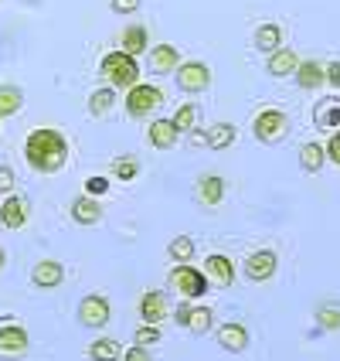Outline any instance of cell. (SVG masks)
<instances>
[{
  "mask_svg": "<svg viewBox=\"0 0 340 361\" xmlns=\"http://www.w3.org/2000/svg\"><path fill=\"white\" fill-rule=\"evenodd\" d=\"M24 157L38 174H58L68 164V140L55 126H38L24 140Z\"/></svg>",
  "mask_w": 340,
  "mask_h": 361,
  "instance_id": "6da1fadb",
  "label": "cell"
},
{
  "mask_svg": "<svg viewBox=\"0 0 340 361\" xmlns=\"http://www.w3.org/2000/svg\"><path fill=\"white\" fill-rule=\"evenodd\" d=\"M99 75L109 82L113 89H133V85L140 82V61L116 48V51H109V55L99 61Z\"/></svg>",
  "mask_w": 340,
  "mask_h": 361,
  "instance_id": "7a4b0ae2",
  "label": "cell"
},
{
  "mask_svg": "<svg viewBox=\"0 0 340 361\" xmlns=\"http://www.w3.org/2000/svg\"><path fill=\"white\" fill-rule=\"evenodd\" d=\"M170 286L177 290L184 300L198 303L201 297L208 293L211 280H208V273H204V269H198V266H191V262H177V266L170 269Z\"/></svg>",
  "mask_w": 340,
  "mask_h": 361,
  "instance_id": "3957f363",
  "label": "cell"
},
{
  "mask_svg": "<svg viewBox=\"0 0 340 361\" xmlns=\"http://www.w3.org/2000/svg\"><path fill=\"white\" fill-rule=\"evenodd\" d=\"M163 102V89L157 85H150V82H137L133 89H126V116L130 120H146V116H153L157 113V106Z\"/></svg>",
  "mask_w": 340,
  "mask_h": 361,
  "instance_id": "277c9868",
  "label": "cell"
},
{
  "mask_svg": "<svg viewBox=\"0 0 340 361\" xmlns=\"http://www.w3.org/2000/svg\"><path fill=\"white\" fill-rule=\"evenodd\" d=\"M252 133H256V140L259 143H282L289 137V116L282 113V109H262L259 116L252 120Z\"/></svg>",
  "mask_w": 340,
  "mask_h": 361,
  "instance_id": "5b68a950",
  "label": "cell"
},
{
  "mask_svg": "<svg viewBox=\"0 0 340 361\" xmlns=\"http://www.w3.org/2000/svg\"><path fill=\"white\" fill-rule=\"evenodd\" d=\"M241 273H245L248 283H269L279 273V256H276L272 249H256V252H248Z\"/></svg>",
  "mask_w": 340,
  "mask_h": 361,
  "instance_id": "8992f818",
  "label": "cell"
},
{
  "mask_svg": "<svg viewBox=\"0 0 340 361\" xmlns=\"http://www.w3.org/2000/svg\"><path fill=\"white\" fill-rule=\"evenodd\" d=\"M174 79H177L180 92L198 96V92H204V89L211 85V68H208L204 61H180V68L174 72Z\"/></svg>",
  "mask_w": 340,
  "mask_h": 361,
  "instance_id": "52a82bcc",
  "label": "cell"
},
{
  "mask_svg": "<svg viewBox=\"0 0 340 361\" xmlns=\"http://www.w3.org/2000/svg\"><path fill=\"white\" fill-rule=\"evenodd\" d=\"M109 317H113V307H109L106 297H99V293L82 297V303H79V324L82 327H106Z\"/></svg>",
  "mask_w": 340,
  "mask_h": 361,
  "instance_id": "ba28073f",
  "label": "cell"
},
{
  "mask_svg": "<svg viewBox=\"0 0 340 361\" xmlns=\"http://www.w3.org/2000/svg\"><path fill=\"white\" fill-rule=\"evenodd\" d=\"M140 317H143V324H157V327L170 317V303H167V293H163V290H146V293H143Z\"/></svg>",
  "mask_w": 340,
  "mask_h": 361,
  "instance_id": "9c48e42d",
  "label": "cell"
},
{
  "mask_svg": "<svg viewBox=\"0 0 340 361\" xmlns=\"http://www.w3.org/2000/svg\"><path fill=\"white\" fill-rule=\"evenodd\" d=\"M146 140H150L153 150H174L177 140H180V130L174 126L170 116H163V120H153L150 126H146Z\"/></svg>",
  "mask_w": 340,
  "mask_h": 361,
  "instance_id": "30bf717a",
  "label": "cell"
},
{
  "mask_svg": "<svg viewBox=\"0 0 340 361\" xmlns=\"http://www.w3.org/2000/svg\"><path fill=\"white\" fill-rule=\"evenodd\" d=\"M27 348H31V338L24 327H18V324L0 327V358H20Z\"/></svg>",
  "mask_w": 340,
  "mask_h": 361,
  "instance_id": "8fae6325",
  "label": "cell"
},
{
  "mask_svg": "<svg viewBox=\"0 0 340 361\" xmlns=\"http://www.w3.org/2000/svg\"><path fill=\"white\" fill-rule=\"evenodd\" d=\"M296 85H300L303 92H317V89H323L327 85V65H320L317 59H306L300 61V68H296Z\"/></svg>",
  "mask_w": 340,
  "mask_h": 361,
  "instance_id": "7c38bea8",
  "label": "cell"
},
{
  "mask_svg": "<svg viewBox=\"0 0 340 361\" xmlns=\"http://www.w3.org/2000/svg\"><path fill=\"white\" fill-rule=\"evenodd\" d=\"M61 280H65V266L58 259H41L31 269V283L38 290H55V286H61Z\"/></svg>",
  "mask_w": 340,
  "mask_h": 361,
  "instance_id": "4fadbf2b",
  "label": "cell"
},
{
  "mask_svg": "<svg viewBox=\"0 0 340 361\" xmlns=\"http://www.w3.org/2000/svg\"><path fill=\"white\" fill-rule=\"evenodd\" d=\"M296 68H300V59H296L293 48H279V51H272L269 61H265V72H269L272 79H289V75H296Z\"/></svg>",
  "mask_w": 340,
  "mask_h": 361,
  "instance_id": "5bb4252c",
  "label": "cell"
},
{
  "mask_svg": "<svg viewBox=\"0 0 340 361\" xmlns=\"http://www.w3.org/2000/svg\"><path fill=\"white\" fill-rule=\"evenodd\" d=\"M27 201L18 198V195H7V201L0 204V225L4 228H24L27 225Z\"/></svg>",
  "mask_w": 340,
  "mask_h": 361,
  "instance_id": "9a60e30c",
  "label": "cell"
},
{
  "mask_svg": "<svg viewBox=\"0 0 340 361\" xmlns=\"http://www.w3.org/2000/svg\"><path fill=\"white\" fill-rule=\"evenodd\" d=\"M313 126L317 130H340V99L330 96V99H317L313 106Z\"/></svg>",
  "mask_w": 340,
  "mask_h": 361,
  "instance_id": "2e32d148",
  "label": "cell"
},
{
  "mask_svg": "<svg viewBox=\"0 0 340 361\" xmlns=\"http://www.w3.org/2000/svg\"><path fill=\"white\" fill-rule=\"evenodd\" d=\"M204 273H208V280H215L218 286H232L235 283V262L228 256H221V252H211L204 259Z\"/></svg>",
  "mask_w": 340,
  "mask_h": 361,
  "instance_id": "e0dca14e",
  "label": "cell"
},
{
  "mask_svg": "<svg viewBox=\"0 0 340 361\" xmlns=\"http://www.w3.org/2000/svg\"><path fill=\"white\" fill-rule=\"evenodd\" d=\"M150 68H153L157 75H170V72H177L180 68L177 44H157V48L150 51Z\"/></svg>",
  "mask_w": 340,
  "mask_h": 361,
  "instance_id": "ac0fdd59",
  "label": "cell"
},
{
  "mask_svg": "<svg viewBox=\"0 0 340 361\" xmlns=\"http://www.w3.org/2000/svg\"><path fill=\"white\" fill-rule=\"evenodd\" d=\"M218 344L225 348V351H232V355H239V351H245L248 348V327L245 324H221L218 327Z\"/></svg>",
  "mask_w": 340,
  "mask_h": 361,
  "instance_id": "d6986e66",
  "label": "cell"
},
{
  "mask_svg": "<svg viewBox=\"0 0 340 361\" xmlns=\"http://www.w3.org/2000/svg\"><path fill=\"white\" fill-rule=\"evenodd\" d=\"M198 201L204 204V208H218L221 201H225V178H218V174H204V178L198 180Z\"/></svg>",
  "mask_w": 340,
  "mask_h": 361,
  "instance_id": "ffe728a7",
  "label": "cell"
},
{
  "mask_svg": "<svg viewBox=\"0 0 340 361\" xmlns=\"http://www.w3.org/2000/svg\"><path fill=\"white\" fill-rule=\"evenodd\" d=\"M146 44H150V31L143 24H130L120 35V51L133 55V59H140L143 51H146Z\"/></svg>",
  "mask_w": 340,
  "mask_h": 361,
  "instance_id": "44dd1931",
  "label": "cell"
},
{
  "mask_svg": "<svg viewBox=\"0 0 340 361\" xmlns=\"http://www.w3.org/2000/svg\"><path fill=\"white\" fill-rule=\"evenodd\" d=\"M72 219L79 221V225H99L102 204L92 198V195H79V198L72 201Z\"/></svg>",
  "mask_w": 340,
  "mask_h": 361,
  "instance_id": "7402d4cb",
  "label": "cell"
},
{
  "mask_svg": "<svg viewBox=\"0 0 340 361\" xmlns=\"http://www.w3.org/2000/svg\"><path fill=\"white\" fill-rule=\"evenodd\" d=\"M252 44H256L259 51H265V55L279 51V48H282V27H279V24H259V27H256V38H252Z\"/></svg>",
  "mask_w": 340,
  "mask_h": 361,
  "instance_id": "603a6c76",
  "label": "cell"
},
{
  "mask_svg": "<svg viewBox=\"0 0 340 361\" xmlns=\"http://www.w3.org/2000/svg\"><path fill=\"white\" fill-rule=\"evenodd\" d=\"M323 164H327V147L317 140H310V143H303L300 147V167L306 171V174H317Z\"/></svg>",
  "mask_w": 340,
  "mask_h": 361,
  "instance_id": "cb8c5ba5",
  "label": "cell"
},
{
  "mask_svg": "<svg viewBox=\"0 0 340 361\" xmlns=\"http://www.w3.org/2000/svg\"><path fill=\"white\" fill-rule=\"evenodd\" d=\"M89 358L92 361H116L122 358V344L116 338H99V341L89 344Z\"/></svg>",
  "mask_w": 340,
  "mask_h": 361,
  "instance_id": "d4e9b609",
  "label": "cell"
},
{
  "mask_svg": "<svg viewBox=\"0 0 340 361\" xmlns=\"http://www.w3.org/2000/svg\"><path fill=\"white\" fill-rule=\"evenodd\" d=\"M235 137H239V130H235L232 123H215V126L208 130V147H211V150H228V147L235 143Z\"/></svg>",
  "mask_w": 340,
  "mask_h": 361,
  "instance_id": "484cf974",
  "label": "cell"
},
{
  "mask_svg": "<svg viewBox=\"0 0 340 361\" xmlns=\"http://www.w3.org/2000/svg\"><path fill=\"white\" fill-rule=\"evenodd\" d=\"M113 106H116V89H113V85H102V89H96V92L89 96V113H92V116H106Z\"/></svg>",
  "mask_w": 340,
  "mask_h": 361,
  "instance_id": "4316f807",
  "label": "cell"
},
{
  "mask_svg": "<svg viewBox=\"0 0 340 361\" xmlns=\"http://www.w3.org/2000/svg\"><path fill=\"white\" fill-rule=\"evenodd\" d=\"M194 252H198V245L191 235H177V239H170L167 245V256L174 262H194Z\"/></svg>",
  "mask_w": 340,
  "mask_h": 361,
  "instance_id": "83f0119b",
  "label": "cell"
},
{
  "mask_svg": "<svg viewBox=\"0 0 340 361\" xmlns=\"http://www.w3.org/2000/svg\"><path fill=\"white\" fill-rule=\"evenodd\" d=\"M211 324H215V310H211V307H198V303H194L191 321H187V331H194V334H208V331H211Z\"/></svg>",
  "mask_w": 340,
  "mask_h": 361,
  "instance_id": "f1b7e54d",
  "label": "cell"
},
{
  "mask_svg": "<svg viewBox=\"0 0 340 361\" xmlns=\"http://www.w3.org/2000/svg\"><path fill=\"white\" fill-rule=\"evenodd\" d=\"M20 102H24V92H20L18 85H0V116L18 113Z\"/></svg>",
  "mask_w": 340,
  "mask_h": 361,
  "instance_id": "f546056e",
  "label": "cell"
},
{
  "mask_svg": "<svg viewBox=\"0 0 340 361\" xmlns=\"http://www.w3.org/2000/svg\"><path fill=\"white\" fill-rule=\"evenodd\" d=\"M170 120H174V126H177L180 133H191V130L198 126V106H194V102H184Z\"/></svg>",
  "mask_w": 340,
  "mask_h": 361,
  "instance_id": "4dcf8cb0",
  "label": "cell"
},
{
  "mask_svg": "<svg viewBox=\"0 0 340 361\" xmlns=\"http://www.w3.org/2000/svg\"><path fill=\"white\" fill-rule=\"evenodd\" d=\"M140 174V161L137 157H116L113 161V178L116 180H137Z\"/></svg>",
  "mask_w": 340,
  "mask_h": 361,
  "instance_id": "1f68e13d",
  "label": "cell"
},
{
  "mask_svg": "<svg viewBox=\"0 0 340 361\" xmlns=\"http://www.w3.org/2000/svg\"><path fill=\"white\" fill-rule=\"evenodd\" d=\"M317 324H320V331H340V307L323 303L317 310Z\"/></svg>",
  "mask_w": 340,
  "mask_h": 361,
  "instance_id": "d6a6232c",
  "label": "cell"
},
{
  "mask_svg": "<svg viewBox=\"0 0 340 361\" xmlns=\"http://www.w3.org/2000/svg\"><path fill=\"white\" fill-rule=\"evenodd\" d=\"M133 341L143 344V348H146V344H157L160 341V327H157V324H140L137 334H133Z\"/></svg>",
  "mask_w": 340,
  "mask_h": 361,
  "instance_id": "836d02e7",
  "label": "cell"
},
{
  "mask_svg": "<svg viewBox=\"0 0 340 361\" xmlns=\"http://www.w3.org/2000/svg\"><path fill=\"white\" fill-rule=\"evenodd\" d=\"M109 191V178H102V174H96V178L85 180V195H92V198H99V195H106Z\"/></svg>",
  "mask_w": 340,
  "mask_h": 361,
  "instance_id": "e575fe53",
  "label": "cell"
},
{
  "mask_svg": "<svg viewBox=\"0 0 340 361\" xmlns=\"http://www.w3.org/2000/svg\"><path fill=\"white\" fill-rule=\"evenodd\" d=\"M323 147H327V161L340 167V130H334V133H330V140L323 143Z\"/></svg>",
  "mask_w": 340,
  "mask_h": 361,
  "instance_id": "d590c367",
  "label": "cell"
},
{
  "mask_svg": "<svg viewBox=\"0 0 340 361\" xmlns=\"http://www.w3.org/2000/svg\"><path fill=\"white\" fill-rule=\"evenodd\" d=\"M191 310H194V300L177 303V310H174V324H180V327H187V321H191Z\"/></svg>",
  "mask_w": 340,
  "mask_h": 361,
  "instance_id": "8d00e7d4",
  "label": "cell"
},
{
  "mask_svg": "<svg viewBox=\"0 0 340 361\" xmlns=\"http://www.w3.org/2000/svg\"><path fill=\"white\" fill-rule=\"evenodd\" d=\"M122 361H153V358H150V351L143 344H133V348L122 351Z\"/></svg>",
  "mask_w": 340,
  "mask_h": 361,
  "instance_id": "74e56055",
  "label": "cell"
},
{
  "mask_svg": "<svg viewBox=\"0 0 340 361\" xmlns=\"http://www.w3.org/2000/svg\"><path fill=\"white\" fill-rule=\"evenodd\" d=\"M11 191H14V171L0 164V195H11Z\"/></svg>",
  "mask_w": 340,
  "mask_h": 361,
  "instance_id": "f35d334b",
  "label": "cell"
},
{
  "mask_svg": "<svg viewBox=\"0 0 340 361\" xmlns=\"http://www.w3.org/2000/svg\"><path fill=\"white\" fill-rule=\"evenodd\" d=\"M327 85H330L334 92H340V59L327 65Z\"/></svg>",
  "mask_w": 340,
  "mask_h": 361,
  "instance_id": "ab89813d",
  "label": "cell"
},
{
  "mask_svg": "<svg viewBox=\"0 0 340 361\" xmlns=\"http://www.w3.org/2000/svg\"><path fill=\"white\" fill-rule=\"evenodd\" d=\"M140 7V0H113V11L116 14H133Z\"/></svg>",
  "mask_w": 340,
  "mask_h": 361,
  "instance_id": "60d3db41",
  "label": "cell"
},
{
  "mask_svg": "<svg viewBox=\"0 0 340 361\" xmlns=\"http://www.w3.org/2000/svg\"><path fill=\"white\" fill-rule=\"evenodd\" d=\"M187 143H191V147H208V130H198V126H194V130L187 133Z\"/></svg>",
  "mask_w": 340,
  "mask_h": 361,
  "instance_id": "b9f144b4",
  "label": "cell"
},
{
  "mask_svg": "<svg viewBox=\"0 0 340 361\" xmlns=\"http://www.w3.org/2000/svg\"><path fill=\"white\" fill-rule=\"evenodd\" d=\"M4 262H7V252H4V249H0V269H4Z\"/></svg>",
  "mask_w": 340,
  "mask_h": 361,
  "instance_id": "7bdbcfd3",
  "label": "cell"
},
{
  "mask_svg": "<svg viewBox=\"0 0 340 361\" xmlns=\"http://www.w3.org/2000/svg\"><path fill=\"white\" fill-rule=\"evenodd\" d=\"M0 120H4V116H0Z\"/></svg>",
  "mask_w": 340,
  "mask_h": 361,
  "instance_id": "ee69618b",
  "label": "cell"
}]
</instances>
